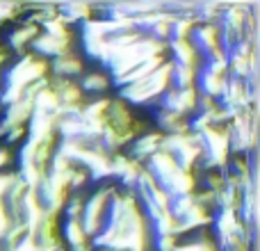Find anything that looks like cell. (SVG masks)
I'll use <instances>...</instances> for the list:
<instances>
[{
	"mask_svg": "<svg viewBox=\"0 0 260 251\" xmlns=\"http://www.w3.org/2000/svg\"><path fill=\"white\" fill-rule=\"evenodd\" d=\"M7 160H9L7 151H0V167H3V165H7Z\"/></svg>",
	"mask_w": 260,
	"mask_h": 251,
	"instance_id": "2",
	"label": "cell"
},
{
	"mask_svg": "<svg viewBox=\"0 0 260 251\" xmlns=\"http://www.w3.org/2000/svg\"><path fill=\"white\" fill-rule=\"evenodd\" d=\"M108 87V80H105L101 73H91V76L85 78V82H82V89L85 91H94V89H105Z\"/></svg>",
	"mask_w": 260,
	"mask_h": 251,
	"instance_id": "1",
	"label": "cell"
}]
</instances>
